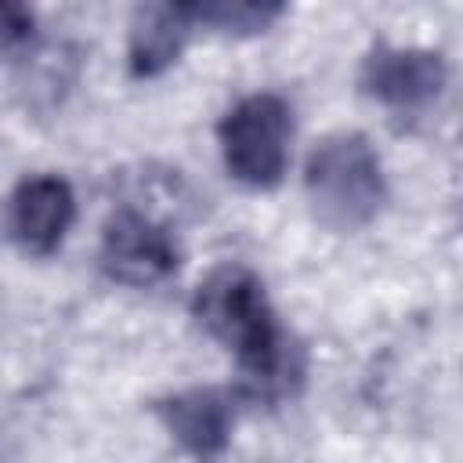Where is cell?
Listing matches in <instances>:
<instances>
[{"label": "cell", "instance_id": "52a82bcc", "mask_svg": "<svg viewBox=\"0 0 463 463\" xmlns=\"http://www.w3.org/2000/svg\"><path fill=\"white\" fill-rule=\"evenodd\" d=\"M235 412H239V394L224 387H192L159 405V416L174 434V441L203 463L224 452L235 427Z\"/></svg>", "mask_w": 463, "mask_h": 463}, {"label": "cell", "instance_id": "ba28073f", "mask_svg": "<svg viewBox=\"0 0 463 463\" xmlns=\"http://www.w3.org/2000/svg\"><path fill=\"white\" fill-rule=\"evenodd\" d=\"M192 14L188 4H145L134 11L130 22V43H127V58H130V72L134 76H159L166 65L177 61L188 33H192Z\"/></svg>", "mask_w": 463, "mask_h": 463}, {"label": "cell", "instance_id": "7a4b0ae2", "mask_svg": "<svg viewBox=\"0 0 463 463\" xmlns=\"http://www.w3.org/2000/svg\"><path fill=\"white\" fill-rule=\"evenodd\" d=\"M304 188L318 224L333 232H354L369 224L383 203L380 156L358 130L326 134L307 156Z\"/></svg>", "mask_w": 463, "mask_h": 463}, {"label": "cell", "instance_id": "6da1fadb", "mask_svg": "<svg viewBox=\"0 0 463 463\" xmlns=\"http://www.w3.org/2000/svg\"><path fill=\"white\" fill-rule=\"evenodd\" d=\"M192 315L213 340H221L235 354L250 394H279L300 373L289 336L282 333L275 307L264 293V282L250 268H217L195 289Z\"/></svg>", "mask_w": 463, "mask_h": 463}, {"label": "cell", "instance_id": "277c9868", "mask_svg": "<svg viewBox=\"0 0 463 463\" xmlns=\"http://www.w3.org/2000/svg\"><path fill=\"white\" fill-rule=\"evenodd\" d=\"M101 271L123 286H156L177 271V246L163 224L134 206H119L109 213L101 232Z\"/></svg>", "mask_w": 463, "mask_h": 463}, {"label": "cell", "instance_id": "5b68a950", "mask_svg": "<svg viewBox=\"0 0 463 463\" xmlns=\"http://www.w3.org/2000/svg\"><path fill=\"white\" fill-rule=\"evenodd\" d=\"M445 87V61L420 47H376L362 65V90L394 112H423Z\"/></svg>", "mask_w": 463, "mask_h": 463}, {"label": "cell", "instance_id": "3957f363", "mask_svg": "<svg viewBox=\"0 0 463 463\" xmlns=\"http://www.w3.org/2000/svg\"><path fill=\"white\" fill-rule=\"evenodd\" d=\"M228 174L250 188H275L289 163L293 112L282 94L260 90L235 101L217 123Z\"/></svg>", "mask_w": 463, "mask_h": 463}, {"label": "cell", "instance_id": "30bf717a", "mask_svg": "<svg viewBox=\"0 0 463 463\" xmlns=\"http://www.w3.org/2000/svg\"><path fill=\"white\" fill-rule=\"evenodd\" d=\"M33 40V11L22 4H0V54Z\"/></svg>", "mask_w": 463, "mask_h": 463}, {"label": "cell", "instance_id": "8992f818", "mask_svg": "<svg viewBox=\"0 0 463 463\" xmlns=\"http://www.w3.org/2000/svg\"><path fill=\"white\" fill-rule=\"evenodd\" d=\"M76 217V199L69 181L54 177V174H36L25 177L11 199H7V232L11 239L29 250V253H54L65 239V232L72 228Z\"/></svg>", "mask_w": 463, "mask_h": 463}, {"label": "cell", "instance_id": "9c48e42d", "mask_svg": "<svg viewBox=\"0 0 463 463\" xmlns=\"http://www.w3.org/2000/svg\"><path fill=\"white\" fill-rule=\"evenodd\" d=\"M188 14H192V25H210V29H221V33H235V36H246V33H264L279 14L282 7L279 4H188Z\"/></svg>", "mask_w": 463, "mask_h": 463}]
</instances>
